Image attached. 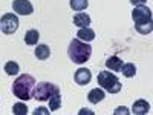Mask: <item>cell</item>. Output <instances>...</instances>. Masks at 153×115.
Listing matches in <instances>:
<instances>
[{
    "label": "cell",
    "instance_id": "1",
    "mask_svg": "<svg viewBox=\"0 0 153 115\" xmlns=\"http://www.w3.org/2000/svg\"><path fill=\"white\" fill-rule=\"evenodd\" d=\"M34 87H35V78L29 74H22L17 77L16 81L12 83V94L17 98L26 101L31 100L34 95Z\"/></svg>",
    "mask_w": 153,
    "mask_h": 115
},
{
    "label": "cell",
    "instance_id": "2",
    "mask_svg": "<svg viewBox=\"0 0 153 115\" xmlns=\"http://www.w3.org/2000/svg\"><path fill=\"white\" fill-rule=\"evenodd\" d=\"M68 55L71 58V61L76 63V65H83L86 63L92 55V46L86 43V42H81L78 38H74V40L69 43V48H68Z\"/></svg>",
    "mask_w": 153,
    "mask_h": 115
},
{
    "label": "cell",
    "instance_id": "3",
    "mask_svg": "<svg viewBox=\"0 0 153 115\" xmlns=\"http://www.w3.org/2000/svg\"><path fill=\"white\" fill-rule=\"evenodd\" d=\"M98 84L107 91L109 94H118L121 91V81L118 80V77L115 74H110L109 71H101L98 74V78H97Z\"/></svg>",
    "mask_w": 153,
    "mask_h": 115
},
{
    "label": "cell",
    "instance_id": "4",
    "mask_svg": "<svg viewBox=\"0 0 153 115\" xmlns=\"http://www.w3.org/2000/svg\"><path fill=\"white\" fill-rule=\"evenodd\" d=\"M60 89L57 84L49 83V81H40L37 83L34 87V98H37L38 101H48L51 97H52L55 92H58Z\"/></svg>",
    "mask_w": 153,
    "mask_h": 115
},
{
    "label": "cell",
    "instance_id": "5",
    "mask_svg": "<svg viewBox=\"0 0 153 115\" xmlns=\"http://www.w3.org/2000/svg\"><path fill=\"white\" fill-rule=\"evenodd\" d=\"M0 29L5 34H14L19 29V17L12 14V12L3 14L2 19H0Z\"/></svg>",
    "mask_w": 153,
    "mask_h": 115
},
{
    "label": "cell",
    "instance_id": "6",
    "mask_svg": "<svg viewBox=\"0 0 153 115\" xmlns=\"http://www.w3.org/2000/svg\"><path fill=\"white\" fill-rule=\"evenodd\" d=\"M132 19H133L135 25L150 23V22H152V11H150V8H147V6H144V5L135 6V9H133V12H132Z\"/></svg>",
    "mask_w": 153,
    "mask_h": 115
},
{
    "label": "cell",
    "instance_id": "7",
    "mask_svg": "<svg viewBox=\"0 0 153 115\" xmlns=\"http://www.w3.org/2000/svg\"><path fill=\"white\" fill-rule=\"evenodd\" d=\"M12 9L19 16H31L34 12V6L29 0H14L12 2Z\"/></svg>",
    "mask_w": 153,
    "mask_h": 115
},
{
    "label": "cell",
    "instance_id": "8",
    "mask_svg": "<svg viewBox=\"0 0 153 115\" xmlns=\"http://www.w3.org/2000/svg\"><path fill=\"white\" fill-rule=\"evenodd\" d=\"M74 80L76 84H81V86H86L89 81L92 80V74L89 69L86 68H80V69H76L75 74H74Z\"/></svg>",
    "mask_w": 153,
    "mask_h": 115
},
{
    "label": "cell",
    "instance_id": "9",
    "mask_svg": "<svg viewBox=\"0 0 153 115\" xmlns=\"http://www.w3.org/2000/svg\"><path fill=\"white\" fill-rule=\"evenodd\" d=\"M150 111V105L146 100H136L132 106V114L135 115H146Z\"/></svg>",
    "mask_w": 153,
    "mask_h": 115
},
{
    "label": "cell",
    "instance_id": "10",
    "mask_svg": "<svg viewBox=\"0 0 153 115\" xmlns=\"http://www.w3.org/2000/svg\"><path fill=\"white\" fill-rule=\"evenodd\" d=\"M76 37H78V40H81V42H92L94 38H95V31L94 29H91L89 26H86V28H80L78 29V32H76Z\"/></svg>",
    "mask_w": 153,
    "mask_h": 115
},
{
    "label": "cell",
    "instance_id": "11",
    "mask_svg": "<svg viewBox=\"0 0 153 115\" xmlns=\"http://www.w3.org/2000/svg\"><path fill=\"white\" fill-rule=\"evenodd\" d=\"M74 25L78 28H86L91 25V17H89L86 12H78V14L74 16Z\"/></svg>",
    "mask_w": 153,
    "mask_h": 115
},
{
    "label": "cell",
    "instance_id": "12",
    "mask_svg": "<svg viewBox=\"0 0 153 115\" xmlns=\"http://www.w3.org/2000/svg\"><path fill=\"white\" fill-rule=\"evenodd\" d=\"M104 97H106L104 91H103V89H100V87H95V89H92V91L87 94V98H89V101H91V103H94V105H98L100 101H103V100H104Z\"/></svg>",
    "mask_w": 153,
    "mask_h": 115
},
{
    "label": "cell",
    "instance_id": "13",
    "mask_svg": "<svg viewBox=\"0 0 153 115\" xmlns=\"http://www.w3.org/2000/svg\"><path fill=\"white\" fill-rule=\"evenodd\" d=\"M123 66V60L117 55H110L107 60H106V68L110 69V71H115V72H118Z\"/></svg>",
    "mask_w": 153,
    "mask_h": 115
},
{
    "label": "cell",
    "instance_id": "14",
    "mask_svg": "<svg viewBox=\"0 0 153 115\" xmlns=\"http://www.w3.org/2000/svg\"><path fill=\"white\" fill-rule=\"evenodd\" d=\"M38 38H40V34H38L37 29H29L26 34H25V43L29 45V46H34L38 43Z\"/></svg>",
    "mask_w": 153,
    "mask_h": 115
},
{
    "label": "cell",
    "instance_id": "15",
    "mask_svg": "<svg viewBox=\"0 0 153 115\" xmlns=\"http://www.w3.org/2000/svg\"><path fill=\"white\" fill-rule=\"evenodd\" d=\"M49 55H51V49H49L48 45H37V48H35V57L38 60H46V58H49Z\"/></svg>",
    "mask_w": 153,
    "mask_h": 115
},
{
    "label": "cell",
    "instance_id": "16",
    "mask_svg": "<svg viewBox=\"0 0 153 115\" xmlns=\"http://www.w3.org/2000/svg\"><path fill=\"white\" fill-rule=\"evenodd\" d=\"M60 108H61V94L58 91V92H55L52 97L49 98V111L52 112V111H57Z\"/></svg>",
    "mask_w": 153,
    "mask_h": 115
},
{
    "label": "cell",
    "instance_id": "17",
    "mask_svg": "<svg viewBox=\"0 0 153 115\" xmlns=\"http://www.w3.org/2000/svg\"><path fill=\"white\" fill-rule=\"evenodd\" d=\"M120 71H123V75L126 77V78H132V77H135V74H136V66L133 65V63H124Z\"/></svg>",
    "mask_w": 153,
    "mask_h": 115
},
{
    "label": "cell",
    "instance_id": "18",
    "mask_svg": "<svg viewBox=\"0 0 153 115\" xmlns=\"http://www.w3.org/2000/svg\"><path fill=\"white\" fill-rule=\"evenodd\" d=\"M5 72L8 75H17L20 72V66H19V63L16 61H6V65H5Z\"/></svg>",
    "mask_w": 153,
    "mask_h": 115
},
{
    "label": "cell",
    "instance_id": "19",
    "mask_svg": "<svg viewBox=\"0 0 153 115\" xmlns=\"http://www.w3.org/2000/svg\"><path fill=\"white\" fill-rule=\"evenodd\" d=\"M69 5H71V8L74 11H83V9H86L89 6V2L87 0H71Z\"/></svg>",
    "mask_w": 153,
    "mask_h": 115
},
{
    "label": "cell",
    "instance_id": "20",
    "mask_svg": "<svg viewBox=\"0 0 153 115\" xmlns=\"http://www.w3.org/2000/svg\"><path fill=\"white\" fill-rule=\"evenodd\" d=\"M135 29L139 34H150L153 31V25H152V22L150 23H143V25H135Z\"/></svg>",
    "mask_w": 153,
    "mask_h": 115
},
{
    "label": "cell",
    "instance_id": "21",
    "mask_svg": "<svg viewBox=\"0 0 153 115\" xmlns=\"http://www.w3.org/2000/svg\"><path fill=\"white\" fill-rule=\"evenodd\" d=\"M12 114H14V115H26V114H28L26 105H23V103H16L14 106H12Z\"/></svg>",
    "mask_w": 153,
    "mask_h": 115
},
{
    "label": "cell",
    "instance_id": "22",
    "mask_svg": "<svg viewBox=\"0 0 153 115\" xmlns=\"http://www.w3.org/2000/svg\"><path fill=\"white\" fill-rule=\"evenodd\" d=\"M49 109H46V108H38L35 112H34V115H49Z\"/></svg>",
    "mask_w": 153,
    "mask_h": 115
},
{
    "label": "cell",
    "instance_id": "23",
    "mask_svg": "<svg viewBox=\"0 0 153 115\" xmlns=\"http://www.w3.org/2000/svg\"><path fill=\"white\" fill-rule=\"evenodd\" d=\"M113 114H115V115H120V114H129V109L124 108V106H123V108H117V111H115Z\"/></svg>",
    "mask_w": 153,
    "mask_h": 115
},
{
    "label": "cell",
    "instance_id": "24",
    "mask_svg": "<svg viewBox=\"0 0 153 115\" xmlns=\"http://www.w3.org/2000/svg\"><path fill=\"white\" fill-rule=\"evenodd\" d=\"M129 2H130L133 6H139V5H144L147 0H129Z\"/></svg>",
    "mask_w": 153,
    "mask_h": 115
},
{
    "label": "cell",
    "instance_id": "25",
    "mask_svg": "<svg viewBox=\"0 0 153 115\" xmlns=\"http://www.w3.org/2000/svg\"><path fill=\"white\" fill-rule=\"evenodd\" d=\"M84 114H91V115H94L92 111H89V109H81V111H80V115H84Z\"/></svg>",
    "mask_w": 153,
    "mask_h": 115
}]
</instances>
